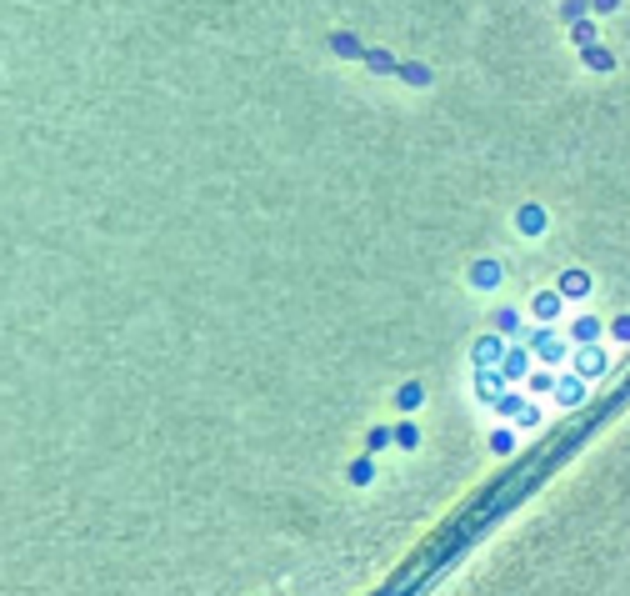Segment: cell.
Wrapping results in <instances>:
<instances>
[{
    "label": "cell",
    "instance_id": "6da1fadb",
    "mask_svg": "<svg viewBox=\"0 0 630 596\" xmlns=\"http://www.w3.org/2000/svg\"><path fill=\"white\" fill-rule=\"evenodd\" d=\"M515 226H521V231H545V215H540V205H521V215H515Z\"/></svg>",
    "mask_w": 630,
    "mask_h": 596
},
{
    "label": "cell",
    "instance_id": "5b68a950",
    "mask_svg": "<svg viewBox=\"0 0 630 596\" xmlns=\"http://www.w3.org/2000/svg\"><path fill=\"white\" fill-rule=\"evenodd\" d=\"M535 311H540V316H555V311H560V296H555V291L535 296Z\"/></svg>",
    "mask_w": 630,
    "mask_h": 596
},
{
    "label": "cell",
    "instance_id": "7c38bea8",
    "mask_svg": "<svg viewBox=\"0 0 630 596\" xmlns=\"http://www.w3.org/2000/svg\"><path fill=\"white\" fill-rule=\"evenodd\" d=\"M615 336H625V341H630V316H620V321H615Z\"/></svg>",
    "mask_w": 630,
    "mask_h": 596
},
{
    "label": "cell",
    "instance_id": "9c48e42d",
    "mask_svg": "<svg viewBox=\"0 0 630 596\" xmlns=\"http://www.w3.org/2000/svg\"><path fill=\"white\" fill-rule=\"evenodd\" d=\"M595 331H600V326H595V321H590V316H586V321H581V326H576V336H581V341H590Z\"/></svg>",
    "mask_w": 630,
    "mask_h": 596
},
{
    "label": "cell",
    "instance_id": "ba28073f",
    "mask_svg": "<svg viewBox=\"0 0 630 596\" xmlns=\"http://www.w3.org/2000/svg\"><path fill=\"white\" fill-rule=\"evenodd\" d=\"M495 276H500L495 266H480V270H475V281H480V286H495Z\"/></svg>",
    "mask_w": 630,
    "mask_h": 596
},
{
    "label": "cell",
    "instance_id": "8fae6325",
    "mask_svg": "<svg viewBox=\"0 0 630 596\" xmlns=\"http://www.w3.org/2000/svg\"><path fill=\"white\" fill-rule=\"evenodd\" d=\"M615 6H620V0H590V11H600V16H605V11H615Z\"/></svg>",
    "mask_w": 630,
    "mask_h": 596
},
{
    "label": "cell",
    "instance_id": "277c9868",
    "mask_svg": "<svg viewBox=\"0 0 630 596\" xmlns=\"http://www.w3.org/2000/svg\"><path fill=\"white\" fill-rule=\"evenodd\" d=\"M570 35H576L581 45H595V25H590V20H576V25H570Z\"/></svg>",
    "mask_w": 630,
    "mask_h": 596
},
{
    "label": "cell",
    "instance_id": "8992f818",
    "mask_svg": "<svg viewBox=\"0 0 630 596\" xmlns=\"http://www.w3.org/2000/svg\"><path fill=\"white\" fill-rule=\"evenodd\" d=\"M590 11V0H565V20H581Z\"/></svg>",
    "mask_w": 630,
    "mask_h": 596
},
{
    "label": "cell",
    "instance_id": "3957f363",
    "mask_svg": "<svg viewBox=\"0 0 630 596\" xmlns=\"http://www.w3.org/2000/svg\"><path fill=\"white\" fill-rule=\"evenodd\" d=\"M586 286H590L586 270H565V276H560V291H565V296H586Z\"/></svg>",
    "mask_w": 630,
    "mask_h": 596
},
{
    "label": "cell",
    "instance_id": "7a4b0ae2",
    "mask_svg": "<svg viewBox=\"0 0 630 596\" xmlns=\"http://www.w3.org/2000/svg\"><path fill=\"white\" fill-rule=\"evenodd\" d=\"M586 66H590V71H610V66H615V56H610L605 45H586Z\"/></svg>",
    "mask_w": 630,
    "mask_h": 596
},
{
    "label": "cell",
    "instance_id": "52a82bcc",
    "mask_svg": "<svg viewBox=\"0 0 630 596\" xmlns=\"http://www.w3.org/2000/svg\"><path fill=\"white\" fill-rule=\"evenodd\" d=\"M581 396H586V391H581V386H576V381H570V386H560V401H565V406H576V401H581Z\"/></svg>",
    "mask_w": 630,
    "mask_h": 596
},
{
    "label": "cell",
    "instance_id": "30bf717a",
    "mask_svg": "<svg viewBox=\"0 0 630 596\" xmlns=\"http://www.w3.org/2000/svg\"><path fill=\"white\" fill-rule=\"evenodd\" d=\"M581 371H600V351H586L581 356Z\"/></svg>",
    "mask_w": 630,
    "mask_h": 596
}]
</instances>
